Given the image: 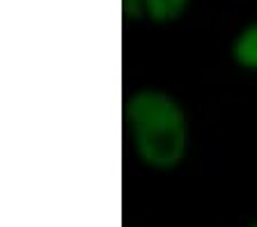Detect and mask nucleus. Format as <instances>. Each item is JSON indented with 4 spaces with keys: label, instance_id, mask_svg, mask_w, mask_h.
Masks as SVG:
<instances>
[{
    "label": "nucleus",
    "instance_id": "obj_1",
    "mask_svg": "<svg viewBox=\"0 0 257 227\" xmlns=\"http://www.w3.org/2000/svg\"><path fill=\"white\" fill-rule=\"evenodd\" d=\"M124 113L143 163L156 170H170L184 158L188 145L186 117L170 94L140 90L126 101Z\"/></svg>",
    "mask_w": 257,
    "mask_h": 227
},
{
    "label": "nucleus",
    "instance_id": "obj_2",
    "mask_svg": "<svg viewBox=\"0 0 257 227\" xmlns=\"http://www.w3.org/2000/svg\"><path fill=\"white\" fill-rule=\"evenodd\" d=\"M232 55H234L236 65L257 71V23L255 26H248L246 30L234 39Z\"/></svg>",
    "mask_w": 257,
    "mask_h": 227
},
{
    "label": "nucleus",
    "instance_id": "obj_3",
    "mask_svg": "<svg viewBox=\"0 0 257 227\" xmlns=\"http://www.w3.org/2000/svg\"><path fill=\"white\" fill-rule=\"evenodd\" d=\"M191 0H143L145 14L156 23H168L179 19L186 12Z\"/></svg>",
    "mask_w": 257,
    "mask_h": 227
},
{
    "label": "nucleus",
    "instance_id": "obj_4",
    "mask_svg": "<svg viewBox=\"0 0 257 227\" xmlns=\"http://www.w3.org/2000/svg\"><path fill=\"white\" fill-rule=\"evenodd\" d=\"M122 3H124V14H126V19H138L145 14L143 0H122Z\"/></svg>",
    "mask_w": 257,
    "mask_h": 227
},
{
    "label": "nucleus",
    "instance_id": "obj_5",
    "mask_svg": "<svg viewBox=\"0 0 257 227\" xmlns=\"http://www.w3.org/2000/svg\"><path fill=\"white\" fill-rule=\"evenodd\" d=\"M252 227H257V222H255V225H252Z\"/></svg>",
    "mask_w": 257,
    "mask_h": 227
}]
</instances>
